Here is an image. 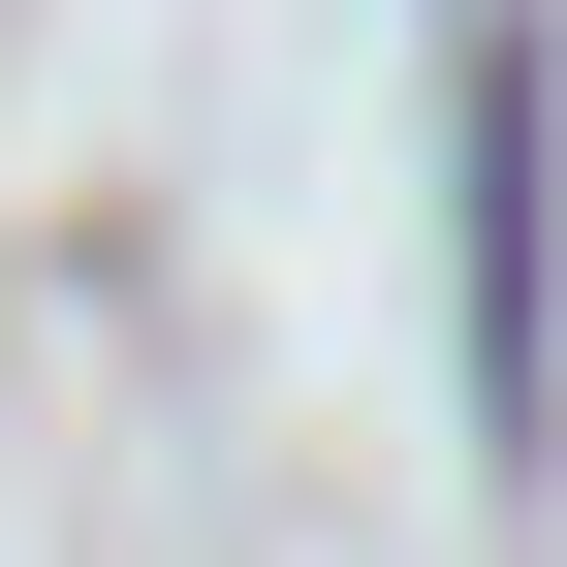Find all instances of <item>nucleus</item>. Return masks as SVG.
Masks as SVG:
<instances>
[{"instance_id": "1", "label": "nucleus", "mask_w": 567, "mask_h": 567, "mask_svg": "<svg viewBox=\"0 0 567 567\" xmlns=\"http://www.w3.org/2000/svg\"><path fill=\"white\" fill-rule=\"evenodd\" d=\"M536 158H567V95H536V32L473 0V410H567V347H536Z\"/></svg>"}]
</instances>
